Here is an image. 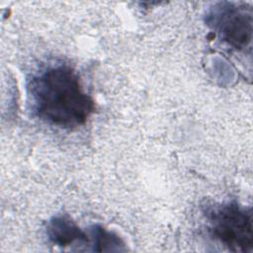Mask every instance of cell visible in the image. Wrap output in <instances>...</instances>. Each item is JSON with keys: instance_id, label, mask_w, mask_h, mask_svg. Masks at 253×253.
Returning <instances> with one entry per match:
<instances>
[{"instance_id": "6da1fadb", "label": "cell", "mask_w": 253, "mask_h": 253, "mask_svg": "<svg viewBox=\"0 0 253 253\" xmlns=\"http://www.w3.org/2000/svg\"><path fill=\"white\" fill-rule=\"evenodd\" d=\"M27 91L34 115L42 122L73 129L86 124L95 111L77 71L66 63H52L32 75Z\"/></svg>"}, {"instance_id": "7a4b0ae2", "label": "cell", "mask_w": 253, "mask_h": 253, "mask_svg": "<svg viewBox=\"0 0 253 253\" xmlns=\"http://www.w3.org/2000/svg\"><path fill=\"white\" fill-rule=\"evenodd\" d=\"M210 235L231 252H251L253 216L251 208L236 202L213 203L204 210Z\"/></svg>"}, {"instance_id": "3957f363", "label": "cell", "mask_w": 253, "mask_h": 253, "mask_svg": "<svg viewBox=\"0 0 253 253\" xmlns=\"http://www.w3.org/2000/svg\"><path fill=\"white\" fill-rule=\"evenodd\" d=\"M252 7L243 2H216L206 12V24L237 51L251 50Z\"/></svg>"}, {"instance_id": "277c9868", "label": "cell", "mask_w": 253, "mask_h": 253, "mask_svg": "<svg viewBox=\"0 0 253 253\" xmlns=\"http://www.w3.org/2000/svg\"><path fill=\"white\" fill-rule=\"evenodd\" d=\"M45 230L48 240L59 247L90 244L88 230H83L70 217L65 215L51 217L47 221Z\"/></svg>"}, {"instance_id": "5b68a950", "label": "cell", "mask_w": 253, "mask_h": 253, "mask_svg": "<svg viewBox=\"0 0 253 253\" xmlns=\"http://www.w3.org/2000/svg\"><path fill=\"white\" fill-rule=\"evenodd\" d=\"M90 236L91 251L96 252H121L126 251V243L114 231L105 228L100 224H94L88 229Z\"/></svg>"}]
</instances>
